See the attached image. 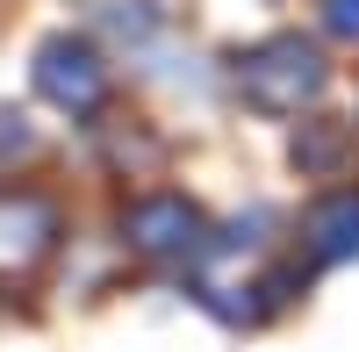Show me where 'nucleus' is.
I'll return each instance as SVG.
<instances>
[{
	"mask_svg": "<svg viewBox=\"0 0 359 352\" xmlns=\"http://www.w3.org/2000/svg\"><path fill=\"white\" fill-rule=\"evenodd\" d=\"M36 94L65 115H101L108 101V57L94 50V36H72V29H57V36L36 43Z\"/></svg>",
	"mask_w": 359,
	"mask_h": 352,
	"instance_id": "7ed1b4c3",
	"label": "nucleus"
},
{
	"mask_svg": "<svg viewBox=\"0 0 359 352\" xmlns=\"http://www.w3.org/2000/svg\"><path fill=\"white\" fill-rule=\"evenodd\" d=\"M230 86H237V101L252 115L287 123V115H309L331 94V57L302 29H273V36H259V43H245L230 57Z\"/></svg>",
	"mask_w": 359,
	"mask_h": 352,
	"instance_id": "f257e3e1",
	"label": "nucleus"
},
{
	"mask_svg": "<svg viewBox=\"0 0 359 352\" xmlns=\"http://www.w3.org/2000/svg\"><path fill=\"white\" fill-rule=\"evenodd\" d=\"M302 259L309 266H352L359 259V187H323L302 209Z\"/></svg>",
	"mask_w": 359,
	"mask_h": 352,
	"instance_id": "39448f33",
	"label": "nucleus"
},
{
	"mask_svg": "<svg viewBox=\"0 0 359 352\" xmlns=\"http://www.w3.org/2000/svg\"><path fill=\"white\" fill-rule=\"evenodd\" d=\"M65 238V209L36 187H0V273H36Z\"/></svg>",
	"mask_w": 359,
	"mask_h": 352,
	"instance_id": "20e7f679",
	"label": "nucleus"
},
{
	"mask_svg": "<svg viewBox=\"0 0 359 352\" xmlns=\"http://www.w3.org/2000/svg\"><path fill=\"white\" fill-rule=\"evenodd\" d=\"M108 29H115V36H130V43H144V36L158 29V15L144 8V0H115V8H108Z\"/></svg>",
	"mask_w": 359,
	"mask_h": 352,
	"instance_id": "6e6552de",
	"label": "nucleus"
},
{
	"mask_svg": "<svg viewBox=\"0 0 359 352\" xmlns=\"http://www.w3.org/2000/svg\"><path fill=\"white\" fill-rule=\"evenodd\" d=\"M29 144H36V130H29V115L0 101V165H8V158H22Z\"/></svg>",
	"mask_w": 359,
	"mask_h": 352,
	"instance_id": "1a4fd4ad",
	"label": "nucleus"
},
{
	"mask_svg": "<svg viewBox=\"0 0 359 352\" xmlns=\"http://www.w3.org/2000/svg\"><path fill=\"white\" fill-rule=\"evenodd\" d=\"M352 158H359V130L338 123V115H309V123L294 130V144H287V165L302 172V180H345Z\"/></svg>",
	"mask_w": 359,
	"mask_h": 352,
	"instance_id": "423d86ee",
	"label": "nucleus"
},
{
	"mask_svg": "<svg viewBox=\"0 0 359 352\" xmlns=\"http://www.w3.org/2000/svg\"><path fill=\"white\" fill-rule=\"evenodd\" d=\"M323 36L359 43V0H323Z\"/></svg>",
	"mask_w": 359,
	"mask_h": 352,
	"instance_id": "9d476101",
	"label": "nucleus"
},
{
	"mask_svg": "<svg viewBox=\"0 0 359 352\" xmlns=\"http://www.w3.org/2000/svg\"><path fill=\"white\" fill-rule=\"evenodd\" d=\"M115 230H123V245L137 259H151V266H208V252H216V223L201 216V201L165 194V187L158 194H130Z\"/></svg>",
	"mask_w": 359,
	"mask_h": 352,
	"instance_id": "f03ea898",
	"label": "nucleus"
},
{
	"mask_svg": "<svg viewBox=\"0 0 359 352\" xmlns=\"http://www.w3.org/2000/svg\"><path fill=\"white\" fill-rule=\"evenodd\" d=\"M266 230H280V216L273 209H252V216H230L223 230H216V252L208 259H237V252H266L273 238H266Z\"/></svg>",
	"mask_w": 359,
	"mask_h": 352,
	"instance_id": "0eeeda50",
	"label": "nucleus"
}]
</instances>
